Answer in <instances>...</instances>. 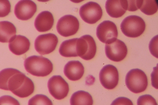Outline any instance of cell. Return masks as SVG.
Listing matches in <instances>:
<instances>
[{"label": "cell", "mask_w": 158, "mask_h": 105, "mask_svg": "<svg viewBox=\"0 0 158 105\" xmlns=\"http://www.w3.org/2000/svg\"><path fill=\"white\" fill-rule=\"evenodd\" d=\"M34 84L31 80L19 70L7 68L0 71V89L10 91L22 98L28 97L33 92Z\"/></svg>", "instance_id": "obj_1"}, {"label": "cell", "mask_w": 158, "mask_h": 105, "mask_svg": "<svg viewBox=\"0 0 158 105\" xmlns=\"http://www.w3.org/2000/svg\"><path fill=\"white\" fill-rule=\"evenodd\" d=\"M24 66L28 72L38 77L48 75L53 69L52 63L48 59L42 56L35 55L25 59Z\"/></svg>", "instance_id": "obj_2"}, {"label": "cell", "mask_w": 158, "mask_h": 105, "mask_svg": "<svg viewBox=\"0 0 158 105\" xmlns=\"http://www.w3.org/2000/svg\"><path fill=\"white\" fill-rule=\"evenodd\" d=\"M145 23L140 17L131 15L125 18L122 21L120 27L122 32L126 36L136 38L140 36L145 29Z\"/></svg>", "instance_id": "obj_3"}, {"label": "cell", "mask_w": 158, "mask_h": 105, "mask_svg": "<svg viewBox=\"0 0 158 105\" xmlns=\"http://www.w3.org/2000/svg\"><path fill=\"white\" fill-rule=\"evenodd\" d=\"M126 84L128 89L135 93L144 91L148 85L147 77L142 70L133 69L127 74L125 78Z\"/></svg>", "instance_id": "obj_4"}, {"label": "cell", "mask_w": 158, "mask_h": 105, "mask_svg": "<svg viewBox=\"0 0 158 105\" xmlns=\"http://www.w3.org/2000/svg\"><path fill=\"white\" fill-rule=\"evenodd\" d=\"M96 45L94 38L90 35H85L78 38L76 51L78 56L88 60L93 59L96 52Z\"/></svg>", "instance_id": "obj_5"}, {"label": "cell", "mask_w": 158, "mask_h": 105, "mask_svg": "<svg viewBox=\"0 0 158 105\" xmlns=\"http://www.w3.org/2000/svg\"><path fill=\"white\" fill-rule=\"evenodd\" d=\"M58 42V38L53 34H41L38 36L35 40V48L40 54H48L55 50Z\"/></svg>", "instance_id": "obj_6"}, {"label": "cell", "mask_w": 158, "mask_h": 105, "mask_svg": "<svg viewBox=\"0 0 158 105\" xmlns=\"http://www.w3.org/2000/svg\"><path fill=\"white\" fill-rule=\"evenodd\" d=\"M79 14L81 18L85 22L93 24L101 18L102 15V11L98 4L90 1L81 7Z\"/></svg>", "instance_id": "obj_7"}, {"label": "cell", "mask_w": 158, "mask_h": 105, "mask_svg": "<svg viewBox=\"0 0 158 105\" xmlns=\"http://www.w3.org/2000/svg\"><path fill=\"white\" fill-rule=\"evenodd\" d=\"M48 91L55 99H62L68 95L69 91L68 84L60 75H54L48 83Z\"/></svg>", "instance_id": "obj_8"}, {"label": "cell", "mask_w": 158, "mask_h": 105, "mask_svg": "<svg viewBox=\"0 0 158 105\" xmlns=\"http://www.w3.org/2000/svg\"><path fill=\"white\" fill-rule=\"evenodd\" d=\"M79 27V23L77 18L69 14L64 15L58 20L56 28L60 35L67 37L76 34Z\"/></svg>", "instance_id": "obj_9"}, {"label": "cell", "mask_w": 158, "mask_h": 105, "mask_svg": "<svg viewBox=\"0 0 158 105\" xmlns=\"http://www.w3.org/2000/svg\"><path fill=\"white\" fill-rule=\"evenodd\" d=\"M96 35L99 40L106 44L110 43L115 40L118 32L116 25L113 22L104 21L100 23L96 29Z\"/></svg>", "instance_id": "obj_10"}, {"label": "cell", "mask_w": 158, "mask_h": 105, "mask_svg": "<svg viewBox=\"0 0 158 105\" xmlns=\"http://www.w3.org/2000/svg\"><path fill=\"white\" fill-rule=\"evenodd\" d=\"M99 80L102 86L107 89H112L117 85L119 75L116 68L111 64L104 66L100 71Z\"/></svg>", "instance_id": "obj_11"}, {"label": "cell", "mask_w": 158, "mask_h": 105, "mask_svg": "<svg viewBox=\"0 0 158 105\" xmlns=\"http://www.w3.org/2000/svg\"><path fill=\"white\" fill-rule=\"evenodd\" d=\"M105 52L109 59L118 62L125 58L127 54V49L123 42L116 39L110 43L106 44Z\"/></svg>", "instance_id": "obj_12"}, {"label": "cell", "mask_w": 158, "mask_h": 105, "mask_svg": "<svg viewBox=\"0 0 158 105\" xmlns=\"http://www.w3.org/2000/svg\"><path fill=\"white\" fill-rule=\"evenodd\" d=\"M37 10V6L33 1L23 0L19 1L15 5L14 13L19 19L27 20L34 15Z\"/></svg>", "instance_id": "obj_13"}, {"label": "cell", "mask_w": 158, "mask_h": 105, "mask_svg": "<svg viewBox=\"0 0 158 105\" xmlns=\"http://www.w3.org/2000/svg\"><path fill=\"white\" fill-rule=\"evenodd\" d=\"M107 13L110 17L118 18L122 16L127 8V0H108L105 4Z\"/></svg>", "instance_id": "obj_14"}, {"label": "cell", "mask_w": 158, "mask_h": 105, "mask_svg": "<svg viewBox=\"0 0 158 105\" xmlns=\"http://www.w3.org/2000/svg\"><path fill=\"white\" fill-rule=\"evenodd\" d=\"M30 43L26 37L18 35H15L9 42L10 50L16 55H20L26 52L29 49Z\"/></svg>", "instance_id": "obj_15"}, {"label": "cell", "mask_w": 158, "mask_h": 105, "mask_svg": "<svg viewBox=\"0 0 158 105\" xmlns=\"http://www.w3.org/2000/svg\"><path fill=\"white\" fill-rule=\"evenodd\" d=\"M64 72L69 79L73 81H77L82 77L84 72V68L80 61H70L65 65Z\"/></svg>", "instance_id": "obj_16"}, {"label": "cell", "mask_w": 158, "mask_h": 105, "mask_svg": "<svg viewBox=\"0 0 158 105\" xmlns=\"http://www.w3.org/2000/svg\"><path fill=\"white\" fill-rule=\"evenodd\" d=\"M54 19L52 14L48 11L39 13L35 19L34 25L39 32H44L50 30L52 27Z\"/></svg>", "instance_id": "obj_17"}, {"label": "cell", "mask_w": 158, "mask_h": 105, "mask_svg": "<svg viewBox=\"0 0 158 105\" xmlns=\"http://www.w3.org/2000/svg\"><path fill=\"white\" fill-rule=\"evenodd\" d=\"M16 33V27L12 23L7 21L0 22V42H9Z\"/></svg>", "instance_id": "obj_18"}, {"label": "cell", "mask_w": 158, "mask_h": 105, "mask_svg": "<svg viewBox=\"0 0 158 105\" xmlns=\"http://www.w3.org/2000/svg\"><path fill=\"white\" fill-rule=\"evenodd\" d=\"M78 38L66 40L61 44L59 49L60 55L64 57H75L78 56L76 51V44Z\"/></svg>", "instance_id": "obj_19"}, {"label": "cell", "mask_w": 158, "mask_h": 105, "mask_svg": "<svg viewBox=\"0 0 158 105\" xmlns=\"http://www.w3.org/2000/svg\"><path fill=\"white\" fill-rule=\"evenodd\" d=\"M93 100L87 92L79 91L73 93L70 99V105H93Z\"/></svg>", "instance_id": "obj_20"}, {"label": "cell", "mask_w": 158, "mask_h": 105, "mask_svg": "<svg viewBox=\"0 0 158 105\" xmlns=\"http://www.w3.org/2000/svg\"><path fill=\"white\" fill-rule=\"evenodd\" d=\"M158 8V2L156 0H143L142 1L139 9L144 14L152 15L157 11Z\"/></svg>", "instance_id": "obj_21"}, {"label": "cell", "mask_w": 158, "mask_h": 105, "mask_svg": "<svg viewBox=\"0 0 158 105\" xmlns=\"http://www.w3.org/2000/svg\"><path fill=\"white\" fill-rule=\"evenodd\" d=\"M28 105H53V104L51 100L46 95L37 94L29 100Z\"/></svg>", "instance_id": "obj_22"}, {"label": "cell", "mask_w": 158, "mask_h": 105, "mask_svg": "<svg viewBox=\"0 0 158 105\" xmlns=\"http://www.w3.org/2000/svg\"><path fill=\"white\" fill-rule=\"evenodd\" d=\"M137 105H157L156 99L151 95L146 94L140 96L137 100Z\"/></svg>", "instance_id": "obj_23"}, {"label": "cell", "mask_w": 158, "mask_h": 105, "mask_svg": "<svg viewBox=\"0 0 158 105\" xmlns=\"http://www.w3.org/2000/svg\"><path fill=\"white\" fill-rule=\"evenodd\" d=\"M11 10L10 2L7 0H0V17L7 15Z\"/></svg>", "instance_id": "obj_24"}, {"label": "cell", "mask_w": 158, "mask_h": 105, "mask_svg": "<svg viewBox=\"0 0 158 105\" xmlns=\"http://www.w3.org/2000/svg\"><path fill=\"white\" fill-rule=\"evenodd\" d=\"M0 105H20L19 102L12 96L5 95L0 97Z\"/></svg>", "instance_id": "obj_25"}, {"label": "cell", "mask_w": 158, "mask_h": 105, "mask_svg": "<svg viewBox=\"0 0 158 105\" xmlns=\"http://www.w3.org/2000/svg\"><path fill=\"white\" fill-rule=\"evenodd\" d=\"M110 105H133L132 101L127 98L118 97L114 99Z\"/></svg>", "instance_id": "obj_26"}, {"label": "cell", "mask_w": 158, "mask_h": 105, "mask_svg": "<svg viewBox=\"0 0 158 105\" xmlns=\"http://www.w3.org/2000/svg\"><path fill=\"white\" fill-rule=\"evenodd\" d=\"M142 0H127V10L134 11L139 8Z\"/></svg>", "instance_id": "obj_27"}]
</instances>
